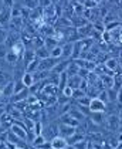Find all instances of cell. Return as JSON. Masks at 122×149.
Wrapping results in <instances>:
<instances>
[{"label":"cell","instance_id":"cell-20","mask_svg":"<svg viewBox=\"0 0 122 149\" xmlns=\"http://www.w3.org/2000/svg\"><path fill=\"white\" fill-rule=\"evenodd\" d=\"M81 80H82V78H81L79 75H73V77H68V85H70L71 88L77 90V88H79Z\"/></svg>","mask_w":122,"mask_h":149},{"label":"cell","instance_id":"cell-38","mask_svg":"<svg viewBox=\"0 0 122 149\" xmlns=\"http://www.w3.org/2000/svg\"><path fill=\"white\" fill-rule=\"evenodd\" d=\"M88 143H89L88 141H81V142L75 143L74 146H75L77 149H87V148H88Z\"/></svg>","mask_w":122,"mask_h":149},{"label":"cell","instance_id":"cell-21","mask_svg":"<svg viewBox=\"0 0 122 149\" xmlns=\"http://www.w3.org/2000/svg\"><path fill=\"white\" fill-rule=\"evenodd\" d=\"M114 88L121 90L122 88V71H118L114 74Z\"/></svg>","mask_w":122,"mask_h":149},{"label":"cell","instance_id":"cell-8","mask_svg":"<svg viewBox=\"0 0 122 149\" xmlns=\"http://www.w3.org/2000/svg\"><path fill=\"white\" fill-rule=\"evenodd\" d=\"M70 63H71L70 60H63V61H60L56 67L51 70V74H53V75H60V74L66 72L67 68H68V65H70Z\"/></svg>","mask_w":122,"mask_h":149},{"label":"cell","instance_id":"cell-32","mask_svg":"<svg viewBox=\"0 0 122 149\" xmlns=\"http://www.w3.org/2000/svg\"><path fill=\"white\" fill-rule=\"evenodd\" d=\"M97 98H100L101 101H104L107 105L109 104V100H108V92H107V90H102V91H100V94L97 95Z\"/></svg>","mask_w":122,"mask_h":149},{"label":"cell","instance_id":"cell-23","mask_svg":"<svg viewBox=\"0 0 122 149\" xmlns=\"http://www.w3.org/2000/svg\"><path fill=\"white\" fill-rule=\"evenodd\" d=\"M44 46L47 47L50 51H51L54 47L58 46V41H57L54 37H45V38H44Z\"/></svg>","mask_w":122,"mask_h":149},{"label":"cell","instance_id":"cell-40","mask_svg":"<svg viewBox=\"0 0 122 149\" xmlns=\"http://www.w3.org/2000/svg\"><path fill=\"white\" fill-rule=\"evenodd\" d=\"M116 102L119 104L122 107V88L121 90H118V95H116Z\"/></svg>","mask_w":122,"mask_h":149},{"label":"cell","instance_id":"cell-33","mask_svg":"<svg viewBox=\"0 0 122 149\" xmlns=\"http://www.w3.org/2000/svg\"><path fill=\"white\" fill-rule=\"evenodd\" d=\"M85 95H87V92L84 91V90H81V88H77V90H74L73 98H75V101H77V100L82 98V97H85Z\"/></svg>","mask_w":122,"mask_h":149},{"label":"cell","instance_id":"cell-39","mask_svg":"<svg viewBox=\"0 0 122 149\" xmlns=\"http://www.w3.org/2000/svg\"><path fill=\"white\" fill-rule=\"evenodd\" d=\"M91 72V71H88V70H85V68H79V71H78V75L81 77V78H88V74Z\"/></svg>","mask_w":122,"mask_h":149},{"label":"cell","instance_id":"cell-11","mask_svg":"<svg viewBox=\"0 0 122 149\" xmlns=\"http://www.w3.org/2000/svg\"><path fill=\"white\" fill-rule=\"evenodd\" d=\"M89 118H91L89 122H91L92 125H104L107 116L104 115V112H91Z\"/></svg>","mask_w":122,"mask_h":149},{"label":"cell","instance_id":"cell-12","mask_svg":"<svg viewBox=\"0 0 122 149\" xmlns=\"http://www.w3.org/2000/svg\"><path fill=\"white\" fill-rule=\"evenodd\" d=\"M68 114L71 115L74 119H77L78 122H82V121H85V119H87V115L82 114L77 105H75V107H71V109H70V112H68Z\"/></svg>","mask_w":122,"mask_h":149},{"label":"cell","instance_id":"cell-35","mask_svg":"<svg viewBox=\"0 0 122 149\" xmlns=\"http://www.w3.org/2000/svg\"><path fill=\"white\" fill-rule=\"evenodd\" d=\"M61 94L64 95V97H67V98H73V94H74V88H71L70 85H67L66 88L61 91Z\"/></svg>","mask_w":122,"mask_h":149},{"label":"cell","instance_id":"cell-14","mask_svg":"<svg viewBox=\"0 0 122 149\" xmlns=\"http://www.w3.org/2000/svg\"><path fill=\"white\" fill-rule=\"evenodd\" d=\"M60 121H61V124H67V125H71V126H79V124L81 122H78L77 119H74L73 116L70 114H64L60 116Z\"/></svg>","mask_w":122,"mask_h":149},{"label":"cell","instance_id":"cell-31","mask_svg":"<svg viewBox=\"0 0 122 149\" xmlns=\"http://www.w3.org/2000/svg\"><path fill=\"white\" fill-rule=\"evenodd\" d=\"M24 88H27V87L24 85V82L22 81V78H20V80H14V94L23 91Z\"/></svg>","mask_w":122,"mask_h":149},{"label":"cell","instance_id":"cell-18","mask_svg":"<svg viewBox=\"0 0 122 149\" xmlns=\"http://www.w3.org/2000/svg\"><path fill=\"white\" fill-rule=\"evenodd\" d=\"M22 81L24 82V85H26L27 88H30V87L33 85L34 82H36V81H34V75L31 74V72H27V71H26V72L23 74Z\"/></svg>","mask_w":122,"mask_h":149},{"label":"cell","instance_id":"cell-19","mask_svg":"<svg viewBox=\"0 0 122 149\" xmlns=\"http://www.w3.org/2000/svg\"><path fill=\"white\" fill-rule=\"evenodd\" d=\"M36 57L40 58V60L48 58V57H50V50H48V48H47L45 46L40 47V48H37V50H36Z\"/></svg>","mask_w":122,"mask_h":149},{"label":"cell","instance_id":"cell-37","mask_svg":"<svg viewBox=\"0 0 122 149\" xmlns=\"http://www.w3.org/2000/svg\"><path fill=\"white\" fill-rule=\"evenodd\" d=\"M9 53V48L6 44H0V58H6V54Z\"/></svg>","mask_w":122,"mask_h":149},{"label":"cell","instance_id":"cell-5","mask_svg":"<svg viewBox=\"0 0 122 149\" xmlns=\"http://www.w3.org/2000/svg\"><path fill=\"white\" fill-rule=\"evenodd\" d=\"M50 142H51V148L53 149H66L67 146H68L67 138L61 136V135H57V136L53 138Z\"/></svg>","mask_w":122,"mask_h":149},{"label":"cell","instance_id":"cell-17","mask_svg":"<svg viewBox=\"0 0 122 149\" xmlns=\"http://www.w3.org/2000/svg\"><path fill=\"white\" fill-rule=\"evenodd\" d=\"M38 65H40V58H34L33 61H30L27 65H26V71L27 72H36V71H38Z\"/></svg>","mask_w":122,"mask_h":149},{"label":"cell","instance_id":"cell-25","mask_svg":"<svg viewBox=\"0 0 122 149\" xmlns=\"http://www.w3.org/2000/svg\"><path fill=\"white\" fill-rule=\"evenodd\" d=\"M9 81H11L10 74H9V72H6V71H0V88H3Z\"/></svg>","mask_w":122,"mask_h":149},{"label":"cell","instance_id":"cell-3","mask_svg":"<svg viewBox=\"0 0 122 149\" xmlns=\"http://www.w3.org/2000/svg\"><path fill=\"white\" fill-rule=\"evenodd\" d=\"M58 63H60V60H58V58H53V57H48V58H44V60H40V65H38V70L51 71V70L54 68Z\"/></svg>","mask_w":122,"mask_h":149},{"label":"cell","instance_id":"cell-45","mask_svg":"<svg viewBox=\"0 0 122 149\" xmlns=\"http://www.w3.org/2000/svg\"><path fill=\"white\" fill-rule=\"evenodd\" d=\"M118 132H119V134H122V124L119 125V128H118Z\"/></svg>","mask_w":122,"mask_h":149},{"label":"cell","instance_id":"cell-36","mask_svg":"<svg viewBox=\"0 0 122 149\" xmlns=\"http://www.w3.org/2000/svg\"><path fill=\"white\" fill-rule=\"evenodd\" d=\"M7 36H9V31H7L4 27H1V29H0V44H4V43H6Z\"/></svg>","mask_w":122,"mask_h":149},{"label":"cell","instance_id":"cell-43","mask_svg":"<svg viewBox=\"0 0 122 149\" xmlns=\"http://www.w3.org/2000/svg\"><path fill=\"white\" fill-rule=\"evenodd\" d=\"M118 61H119V65H121V68H122V54H121V57L118 58Z\"/></svg>","mask_w":122,"mask_h":149},{"label":"cell","instance_id":"cell-2","mask_svg":"<svg viewBox=\"0 0 122 149\" xmlns=\"http://www.w3.org/2000/svg\"><path fill=\"white\" fill-rule=\"evenodd\" d=\"M77 132V126H71V125H67V124H61L60 122V125H58V135H61V136L64 138H71L74 134Z\"/></svg>","mask_w":122,"mask_h":149},{"label":"cell","instance_id":"cell-28","mask_svg":"<svg viewBox=\"0 0 122 149\" xmlns=\"http://www.w3.org/2000/svg\"><path fill=\"white\" fill-rule=\"evenodd\" d=\"M107 92H108V100H109V102H116L118 90H115L114 87H111V88H107Z\"/></svg>","mask_w":122,"mask_h":149},{"label":"cell","instance_id":"cell-15","mask_svg":"<svg viewBox=\"0 0 122 149\" xmlns=\"http://www.w3.org/2000/svg\"><path fill=\"white\" fill-rule=\"evenodd\" d=\"M10 50H11V51H14V53H16L19 57L22 58L23 56H24V53H26V50H27V48H26V44H24L22 40H20V41H17L14 46L11 47Z\"/></svg>","mask_w":122,"mask_h":149},{"label":"cell","instance_id":"cell-24","mask_svg":"<svg viewBox=\"0 0 122 149\" xmlns=\"http://www.w3.org/2000/svg\"><path fill=\"white\" fill-rule=\"evenodd\" d=\"M50 57L61 60V58H63V46H57V47H54V48H53V50L50 51Z\"/></svg>","mask_w":122,"mask_h":149},{"label":"cell","instance_id":"cell-7","mask_svg":"<svg viewBox=\"0 0 122 149\" xmlns=\"http://www.w3.org/2000/svg\"><path fill=\"white\" fill-rule=\"evenodd\" d=\"M11 20V9L9 7H4L0 10V26L1 27H6L7 24L10 23Z\"/></svg>","mask_w":122,"mask_h":149},{"label":"cell","instance_id":"cell-34","mask_svg":"<svg viewBox=\"0 0 122 149\" xmlns=\"http://www.w3.org/2000/svg\"><path fill=\"white\" fill-rule=\"evenodd\" d=\"M43 129H44V126L41 124V121H37L36 125H34V134L36 135H43Z\"/></svg>","mask_w":122,"mask_h":149},{"label":"cell","instance_id":"cell-42","mask_svg":"<svg viewBox=\"0 0 122 149\" xmlns=\"http://www.w3.org/2000/svg\"><path fill=\"white\" fill-rule=\"evenodd\" d=\"M66 149H77V148H75V146H74V145H68V146H67Z\"/></svg>","mask_w":122,"mask_h":149},{"label":"cell","instance_id":"cell-9","mask_svg":"<svg viewBox=\"0 0 122 149\" xmlns=\"http://www.w3.org/2000/svg\"><path fill=\"white\" fill-rule=\"evenodd\" d=\"M29 95H30V90H29V88H24L23 91L16 92V94L11 97L10 102L14 104V102H19V101H26V100L29 98Z\"/></svg>","mask_w":122,"mask_h":149},{"label":"cell","instance_id":"cell-41","mask_svg":"<svg viewBox=\"0 0 122 149\" xmlns=\"http://www.w3.org/2000/svg\"><path fill=\"white\" fill-rule=\"evenodd\" d=\"M118 20H119V22H121L122 23V9H119V10H118Z\"/></svg>","mask_w":122,"mask_h":149},{"label":"cell","instance_id":"cell-4","mask_svg":"<svg viewBox=\"0 0 122 149\" xmlns=\"http://www.w3.org/2000/svg\"><path fill=\"white\" fill-rule=\"evenodd\" d=\"M107 109V104L104 101H101L100 98H92L91 100V104H89V111L91 112H105Z\"/></svg>","mask_w":122,"mask_h":149},{"label":"cell","instance_id":"cell-13","mask_svg":"<svg viewBox=\"0 0 122 149\" xmlns=\"http://www.w3.org/2000/svg\"><path fill=\"white\" fill-rule=\"evenodd\" d=\"M73 50H74V43L66 41L63 44V58L64 60H70V58L73 57Z\"/></svg>","mask_w":122,"mask_h":149},{"label":"cell","instance_id":"cell-1","mask_svg":"<svg viewBox=\"0 0 122 149\" xmlns=\"http://www.w3.org/2000/svg\"><path fill=\"white\" fill-rule=\"evenodd\" d=\"M104 125L105 128L108 129V131H111V132H118V128L121 125V121H119V118H118V115H108L107 118H105V122H104Z\"/></svg>","mask_w":122,"mask_h":149},{"label":"cell","instance_id":"cell-44","mask_svg":"<svg viewBox=\"0 0 122 149\" xmlns=\"http://www.w3.org/2000/svg\"><path fill=\"white\" fill-rule=\"evenodd\" d=\"M0 98H4V97H3V91H1V88H0ZM0 102H1V101H0ZM4 104V102H3Z\"/></svg>","mask_w":122,"mask_h":149},{"label":"cell","instance_id":"cell-29","mask_svg":"<svg viewBox=\"0 0 122 149\" xmlns=\"http://www.w3.org/2000/svg\"><path fill=\"white\" fill-rule=\"evenodd\" d=\"M23 7H27L29 10L37 9V0H23Z\"/></svg>","mask_w":122,"mask_h":149},{"label":"cell","instance_id":"cell-46","mask_svg":"<svg viewBox=\"0 0 122 149\" xmlns=\"http://www.w3.org/2000/svg\"><path fill=\"white\" fill-rule=\"evenodd\" d=\"M16 149H26V148H19V146H17V148H16Z\"/></svg>","mask_w":122,"mask_h":149},{"label":"cell","instance_id":"cell-10","mask_svg":"<svg viewBox=\"0 0 122 149\" xmlns=\"http://www.w3.org/2000/svg\"><path fill=\"white\" fill-rule=\"evenodd\" d=\"M1 91H3V97H4L6 100H9V101H10V98L14 95V80L9 81V82L1 88Z\"/></svg>","mask_w":122,"mask_h":149},{"label":"cell","instance_id":"cell-30","mask_svg":"<svg viewBox=\"0 0 122 149\" xmlns=\"http://www.w3.org/2000/svg\"><path fill=\"white\" fill-rule=\"evenodd\" d=\"M91 100H92V97H89V95H85V97H82V98L77 100L75 102H77V105H84V107H89V104H91Z\"/></svg>","mask_w":122,"mask_h":149},{"label":"cell","instance_id":"cell-26","mask_svg":"<svg viewBox=\"0 0 122 149\" xmlns=\"http://www.w3.org/2000/svg\"><path fill=\"white\" fill-rule=\"evenodd\" d=\"M44 142H47V139H45L43 135H37V136L33 139V142H31L30 145H31L33 148H40V146H41Z\"/></svg>","mask_w":122,"mask_h":149},{"label":"cell","instance_id":"cell-22","mask_svg":"<svg viewBox=\"0 0 122 149\" xmlns=\"http://www.w3.org/2000/svg\"><path fill=\"white\" fill-rule=\"evenodd\" d=\"M44 46V38H41V37H33V40H31V50H37V48H40V47Z\"/></svg>","mask_w":122,"mask_h":149},{"label":"cell","instance_id":"cell-27","mask_svg":"<svg viewBox=\"0 0 122 149\" xmlns=\"http://www.w3.org/2000/svg\"><path fill=\"white\" fill-rule=\"evenodd\" d=\"M67 141H68V145H75V143H78V142L84 141V135H79L78 132H75V134H74L73 136L68 138Z\"/></svg>","mask_w":122,"mask_h":149},{"label":"cell","instance_id":"cell-6","mask_svg":"<svg viewBox=\"0 0 122 149\" xmlns=\"http://www.w3.org/2000/svg\"><path fill=\"white\" fill-rule=\"evenodd\" d=\"M104 64H105V65H107V68L109 70V71H112L114 74L122 70V68H121V65H119V61H118V58H115V57L107 58Z\"/></svg>","mask_w":122,"mask_h":149},{"label":"cell","instance_id":"cell-16","mask_svg":"<svg viewBox=\"0 0 122 149\" xmlns=\"http://www.w3.org/2000/svg\"><path fill=\"white\" fill-rule=\"evenodd\" d=\"M4 60H6V63H7V64H10V65H16V64H17V61L20 60V57H19L14 51L9 50V53L6 54V58H4Z\"/></svg>","mask_w":122,"mask_h":149}]
</instances>
